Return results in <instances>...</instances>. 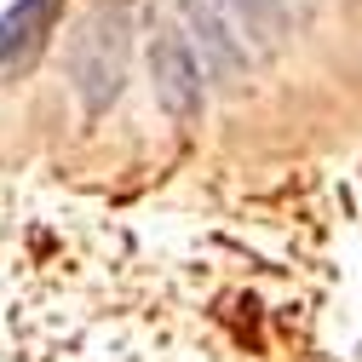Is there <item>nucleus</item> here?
Returning a JSON list of instances; mask_svg holds the SVG:
<instances>
[{
	"label": "nucleus",
	"instance_id": "7ed1b4c3",
	"mask_svg": "<svg viewBox=\"0 0 362 362\" xmlns=\"http://www.w3.org/2000/svg\"><path fill=\"white\" fill-rule=\"evenodd\" d=\"M185 6V18H190V29H196V40H202V58H207V69L224 81V86H236L242 75H247V47H242V35H236V23L224 18V6L218 0H178Z\"/></svg>",
	"mask_w": 362,
	"mask_h": 362
},
{
	"label": "nucleus",
	"instance_id": "20e7f679",
	"mask_svg": "<svg viewBox=\"0 0 362 362\" xmlns=\"http://www.w3.org/2000/svg\"><path fill=\"white\" fill-rule=\"evenodd\" d=\"M218 6H224V18L236 23L247 52H276L282 47V29H288L282 0H218Z\"/></svg>",
	"mask_w": 362,
	"mask_h": 362
},
{
	"label": "nucleus",
	"instance_id": "39448f33",
	"mask_svg": "<svg viewBox=\"0 0 362 362\" xmlns=\"http://www.w3.org/2000/svg\"><path fill=\"white\" fill-rule=\"evenodd\" d=\"M40 6H47V0H29V6H23V12H12V18H0V52H12V47H18V40L29 35V23L40 18Z\"/></svg>",
	"mask_w": 362,
	"mask_h": 362
},
{
	"label": "nucleus",
	"instance_id": "f03ea898",
	"mask_svg": "<svg viewBox=\"0 0 362 362\" xmlns=\"http://www.w3.org/2000/svg\"><path fill=\"white\" fill-rule=\"evenodd\" d=\"M150 81H156V104L178 127L202 121V64L190 52V40L167 23H156V35H150Z\"/></svg>",
	"mask_w": 362,
	"mask_h": 362
},
{
	"label": "nucleus",
	"instance_id": "f257e3e1",
	"mask_svg": "<svg viewBox=\"0 0 362 362\" xmlns=\"http://www.w3.org/2000/svg\"><path fill=\"white\" fill-rule=\"evenodd\" d=\"M127 52H132V0H93V12L69 35V81L86 115H104L121 98Z\"/></svg>",
	"mask_w": 362,
	"mask_h": 362
}]
</instances>
